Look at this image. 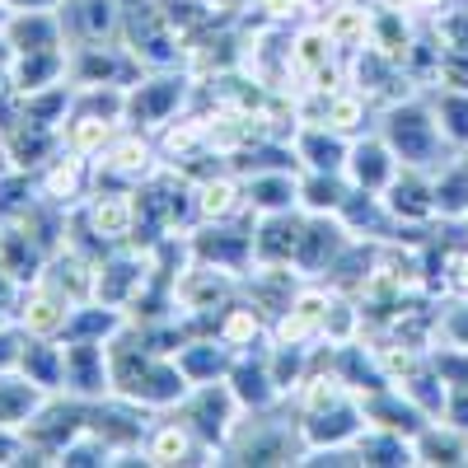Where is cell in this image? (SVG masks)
Listing matches in <instances>:
<instances>
[{"instance_id": "obj_34", "label": "cell", "mask_w": 468, "mask_h": 468, "mask_svg": "<svg viewBox=\"0 0 468 468\" xmlns=\"http://www.w3.org/2000/svg\"><path fill=\"white\" fill-rule=\"evenodd\" d=\"M346 174H324V169H300V211L309 216H337V207L346 202Z\"/></svg>"}, {"instance_id": "obj_35", "label": "cell", "mask_w": 468, "mask_h": 468, "mask_svg": "<svg viewBox=\"0 0 468 468\" xmlns=\"http://www.w3.org/2000/svg\"><path fill=\"white\" fill-rule=\"evenodd\" d=\"M436 112V127L454 150H468V90H450V85H431L426 90Z\"/></svg>"}, {"instance_id": "obj_40", "label": "cell", "mask_w": 468, "mask_h": 468, "mask_svg": "<svg viewBox=\"0 0 468 468\" xmlns=\"http://www.w3.org/2000/svg\"><path fill=\"white\" fill-rule=\"evenodd\" d=\"M441 295H468V239L445 249V267H441Z\"/></svg>"}, {"instance_id": "obj_3", "label": "cell", "mask_w": 468, "mask_h": 468, "mask_svg": "<svg viewBox=\"0 0 468 468\" xmlns=\"http://www.w3.org/2000/svg\"><path fill=\"white\" fill-rule=\"evenodd\" d=\"M192 94H197V80L174 66V70H145L141 80L127 90V127L141 132H160L165 122H174L178 112L192 108Z\"/></svg>"}, {"instance_id": "obj_26", "label": "cell", "mask_w": 468, "mask_h": 468, "mask_svg": "<svg viewBox=\"0 0 468 468\" xmlns=\"http://www.w3.org/2000/svg\"><path fill=\"white\" fill-rule=\"evenodd\" d=\"M229 361H234V346H225L216 333H192V337L178 346V366H183L187 384L225 379V375H229Z\"/></svg>"}, {"instance_id": "obj_4", "label": "cell", "mask_w": 468, "mask_h": 468, "mask_svg": "<svg viewBox=\"0 0 468 468\" xmlns=\"http://www.w3.org/2000/svg\"><path fill=\"white\" fill-rule=\"evenodd\" d=\"M90 426V403L70 399V394H48L43 408H37L24 421V441H28V459L24 463H52L66 450V441H75Z\"/></svg>"}, {"instance_id": "obj_48", "label": "cell", "mask_w": 468, "mask_h": 468, "mask_svg": "<svg viewBox=\"0 0 468 468\" xmlns=\"http://www.w3.org/2000/svg\"><path fill=\"white\" fill-rule=\"evenodd\" d=\"M463 225H468V220H463Z\"/></svg>"}, {"instance_id": "obj_45", "label": "cell", "mask_w": 468, "mask_h": 468, "mask_svg": "<svg viewBox=\"0 0 468 468\" xmlns=\"http://www.w3.org/2000/svg\"><path fill=\"white\" fill-rule=\"evenodd\" d=\"M10 169V145H5V132H0V174Z\"/></svg>"}, {"instance_id": "obj_36", "label": "cell", "mask_w": 468, "mask_h": 468, "mask_svg": "<svg viewBox=\"0 0 468 468\" xmlns=\"http://www.w3.org/2000/svg\"><path fill=\"white\" fill-rule=\"evenodd\" d=\"M70 103H75V85L70 80H61V85H48V90H33V94H24V112L19 117H28V122H37V127H66V117H70Z\"/></svg>"}, {"instance_id": "obj_29", "label": "cell", "mask_w": 468, "mask_h": 468, "mask_svg": "<svg viewBox=\"0 0 468 468\" xmlns=\"http://www.w3.org/2000/svg\"><path fill=\"white\" fill-rule=\"evenodd\" d=\"M19 375H28L37 388H48V394H61V384H66V342L61 337H24Z\"/></svg>"}, {"instance_id": "obj_38", "label": "cell", "mask_w": 468, "mask_h": 468, "mask_svg": "<svg viewBox=\"0 0 468 468\" xmlns=\"http://www.w3.org/2000/svg\"><path fill=\"white\" fill-rule=\"evenodd\" d=\"M436 346L468 351V295H436Z\"/></svg>"}, {"instance_id": "obj_24", "label": "cell", "mask_w": 468, "mask_h": 468, "mask_svg": "<svg viewBox=\"0 0 468 468\" xmlns=\"http://www.w3.org/2000/svg\"><path fill=\"white\" fill-rule=\"evenodd\" d=\"M431 197H436V220L454 225L468 220V154L454 150L445 165L431 169Z\"/></svg>"}, {"instance_id": "obj_30", "label": "cell", "mask_w": 468, "mask_h": 468, "mask_svg": "<svg viewBox=\"0 0 468 468\" xmlns=\"http://www.w3.org/2000/svg\"><path fill=\"white\" fill-rule=\"evenodd\" d=\"M70 80V48H48V52H24L15 61V90L33 94V90H48Z\"/></svg>"}, {"instance_id": "obj_13", "label": "cell", "mask_w": 468, "mask_h": 468, "mask_svg": "<svg viewBox=\"0 0 468 468\" xmlns=\"http://www.w3.org/2000/svg\"><path fill=\"white\" fill-rule=\"evenodd\" d=\"M225 384H229V394L239 399L244 412H267V408L286 403L282 388H277V379H271V366H267V342H258V346H249V351H234Z\"/></svg>"}, {"instance_id": "obj_25", "label": "cell", "mask_w": 468, "mask_h": 468, "mask_svg": "<svg viewBox=\"0 0 468 468\" xmlns=\"http://www.w3.org/2000/svg\"><path fill=\"white\" fill-rule=\"evenodd\" d=\"M244 192H249V211H253V216L295 211V207H300V169L249 174V178H244Z\"/></svg>"}, {"instance_id": "obj_14", "label": "cell", "mask_w": 468, "mask_h": 468, "mask_svg": "<svg viewBox=\"0 0 468 468\" xmlns=\"http://www.w3.org/2000/svg\"><path fill=\"white\" fill-rule=\"evenodd\" d=\"M75 300H66L57 286H48L43 277L19 286V300L10 309V319L28 333V337H61L66 333V319H70Z\"/></svg>"}, {"instance_id": "obj_31", "label": "cell", "mask_w": 468, "mask_h": 468, "mask_svg": "<svg viewBox=\"0 0 468 468\" xmlns=\"http://www.w3.org/2000/svg\"><path fill=\"white\" fill-rule=\"evenodd\" d=\"M0 267H5L19 286H28V282L43 277L48 253L37 249V244L28 239V234H24L19 225H0Z\"/></svg>"}, {"instance_id": "obj_42", "label": "cell", "mask_w": 468, "mask_h": 468, "mask_svg": "<svg viewBox=\"0 0 468 468\" xmlns=\"http://www.w3.org/2000/svg\"><path fill=\"white\" fill-rule=\"evenodd\" d=\"M24 328L15 319H0V375L5 370H19V351H24Z\"/></svg>"}, {"instance_id": "obj_7", "label": "cell", "mask_w": 468, "mask_h": 468, "mask_svg": "<svg viewBox=\"0 0 468 468\" xmlns=\"http://www.w3.org/2000/svg\"><path fill=\"white\" fill-rule=\"evenodd\" d=\"M145 75V66L127 52V43H90V48H70V85L75 90H99V85H117L132 90Z\"/></svg>"}, {"instance_id": "obj_37", "label": "cell", "mask_w": 468, "mask_h": 468, "mask_svg": "<svg viewBox=\"0 0 468 468\" xmlns=\"http://www.w3.org/2000/svg\"><path fill=\"white\" fill-rule=\"evenodd\" d=\"M33 202H37V178L10 165L5 174H0V225L24 220V211H28Z\"/></svg>"}, {"instance_id": "obj_20", "label": "cell", "mask_w": 468, "mask_h": 468, "mask_svg": "<svg viewBox=\"0 0 468 468\" xmlns=\"http://www.w3.org/2000/svg\"><path fill=\"white\" fill-rule=\"evenodd\" d=\"M94 271H99V258H94V253L66 244V249H57V253L48 258L43 282H48V286H57L66 300L80 304V300H94Z\"/></svg>"}, {"instance_id": "obj_46", "label": "cell", "mask_w": 468, "mask_h": 468, "mask_svg": "<svg viewBox=\"0 0 468 468\" xmlns=\"http://www.w3.org/2000/svg\"><path fill=\"white\" fill-rule=\"evenodd\" d=\"M5 10H10V0H0V15H5Z\"/></svg>"}, {"instance_id": "obj_21", "label": "cell", "mask_w": 468, "mask_h": 468, "mask_svg": "<svg viewBox=\"0 0 468 468\" xmlns=\"http://www.w3.org/2000/svg\"><path fill=\"white\" fill-rule=\"evenodd\" d=\"M244 211H249V192H244V178L229 165L197 178V225L202 220H234Z\"/></svg>"}, {"instance_id": "obj_39", "label": "cell", "mask_w": 468, "mask_h": 468, "mask_svg": "<svg viewBox=\"0 0 468 468\" xmlns=\"http://www.w3.org/2000/svg\"><path fill=\"white\" fill-rule=\"evenodd\" d=\"M57 468H112V450L85 426L75 441H66V450L57 454Z\"/></svg>"}, {"instance_id": "obj_15", "label": "cell", "mask_w": 468, "mask_h": 468, "mask_svg": "<svg viewBox=\"0 0 468 468\" xmlns=\"http://www.w3.org/2000/svg\"><path fill=\"white\" fill-rule=\"evenodd\" d=\"M61 394L99 403L112 394V366H108V342H66V384Z\"/></svg>"}, {"instance_id": "obj_18", "label": "cell", "mask_w": 468, "mask_h": 468, "mask_svg": "<svg viewBox=\"0 0 468 468\" xmlns=\"http://www.w3.org/2000/svg\"><path fill=\"white\" fill-rule=\"evenodd\" d=\"M291 145H295V160H300V169L342 174V169H346V150H351V136L333 132L328 122H300V132L291 136Z\"/></svg>"}, {"instance_id": "obj_17", "label": "cell", "mask_w": 468, "mask_h": 468, "mask_svg": "<svg viewBox=\"0 0 468 468\" xmlns=\"http://www.w3.org/2000/svg\"><path fill=\"white\" fill-rule=\"evenodd\" d=\"M399 169H403V160L394 154V145L379 136V127H375V132H366V136L351 141V150H346V169H342V174H346L351 187L384 192L388 183H394Z\"/></svg>"}, {"instance_id": "obj_16", "label": "cell", "mask_w": 468, "mask_h": 468, "mask_svg": "<svg viewBox=\"0 0 468 468\" xmlns=\"http://www.w3.org/2000/svg\"><path fill=\"white\" fill-rule=\"evenodd\" d=\"M384 207L394 211L403 229H431L436 225V197H431V169L403 165L394 183L384 187Z\"/></svg>"}, {"instance_id": "obj_10", "label": "cell", "mask_w": 468, "mask_h": 468, "mask_svg": "<svg viewBox=\"0 0 468 468\" xmlns=\"http://www.w3.org/2000/svg\"><path fill=\"white\" fill-rule=\"evenodd\" d=\"M366 408L356 394H342L333 399L328 408H314V412H300V436H304V450H337V445H356V436L366 431Z\"/></svg>"}, {"instance_id": "obj_8", "label": "cell", "mask_w": 468, "mask_h": 468, "mask_svg": "<svg viewBox=\"0 0 468 468\" xmlns=\"http://www.w3.org/2000/svg\"><path fill=\"white\" fill-rule=\"evenodd\" d=\"M33 178H37V197H48V202H57V207L75 211V207H85V202L94 197L99 169H94L90 154L70 150V145L61 141V150H57L52 160H48L43 169H37Z\"/></svg>"}, {"instance_id": "obj_32", "label": "cell", "mask_w": 468, "mask_h": 468, "mask_svg": "<svg viewBox=\"0 0 468 468\" xmlns=\"http://www.w3.org/2000/svg\"><path fill=\"white\" fill-rule=\"evenodd\" d=\"M48 388H37L28 375L19 370H5L0 375V426H10V431H24V421L43 408Z\"/></svg>"}, {"instance_id": "obj_47", "label": "cell", "mask_w": 468, "mask_h": 468, "mask_svg": "<svg viewBox=\"0 0 468 468\" xmlns=\"http://www.w3.org/2000/svg\"><path fill=\"white\" fill-rule=\"evenodd\" d=\"M463 154H468V150H463Z\"/></svg>"}, {"instance_id": "obj_5", "label": "cell", "mask_w": 468, "mask_h": 468, "mask_svg": "<svg viewBox=\"0 0 468 468\" xmlns=\"http://www.w3.org/2000/svg\"><path fill=\"white\" fill-rule=\"evenodd\" d=\"M174 417H183L187 431L197 436L207 450H216V463H220V445L229 441L234 426H239L244 408H239V399L229 394L225 379H211V384H192L187 399L174 408Z\"/></svg>"}, {"instance_id": "obj_6", "label": "cell", "mask_w": 468, "mask_h": 468, "mask_svg": "<svg viewBox=\"0 0 468 468\" xmlns=\"http://www.w3.org/2000/svg\"><path fill=\"white\" fill-rule=\"evenodd\" d=\"M99 169V183L94 187H141L150 174L165 169V154H160V141L154 132H141V127H122L108 150L94 160Z\"/></svg>"}, {"instance_id": "obj_1", "label": "cell", "mask_w": 468, "mask_h": 468, "mask_svg": "<svg viewBox=\"0 0 468 468\" xmlns=\"http://www.w3.org/2000/svg\"><path fill=\"white\" fill-rule=\"evenodd\" d=\"M108 366H112V394L132 399L145 412H174L192 388L178 356L154 351L132 324L108 342Z\"/></svg>"}, {"instance_id": "obj_12", "label": "cell", "mask_w": 468, "mask_h": 468, "mask_svg": "<svg viewBox=\"0 0 468 468\" xmlns=\"http://www.w3.org/2000/svg\"><path fill=\"white\" fill-rule=\"evenodd\" d=\"M346 244H351V229L337 216H309L304 211V234H300V249L291 262L304 282H324L333 271V262L346 253Z\"/></svg>"}, {"instance_id": "obj_11", "label": "cell", "mask_w": 468, "mask_h": 468, "mask_svg": "<svg viewBox=\"0 0 468 468\" xmlns=\"http://www.w3.org/2000/svg\"><path fill=\"white\" fill-rule=\"evenodd\" d=\"M66 48H90V43H117L122 37L127 0H61L57 5Z\"/></svg>"}, {"instance_id": "obj_22", "label": "cell", "mask_w": 468, "mask_h": 468, "mask_svg": "<svg viewBox=\"0 0 468 468\" xmlns=\"http://www.w3.org/2000/svg\"><path fill=\"white\" fill-rule=\"evenodd\" d=\"M304 234V211H277V216H258L253 220V258L258 262H291Z\"/></svg>"}, {"instance_id": "obj_19", "label": "cell", "mask_w": 468, "mask_h": 468, "mask_svg": "<svg viewBox=\"0 0 468 468\" xmlns=\"http://www.w3.org/2000/svg\"><path fill=\"white\" fill-rule=\"evenodd\" d=\"M0 33L10 37V48L24 52H48V48H66V28L57 10H10Z\"/></svg>"}, {"instance_id": "obj_28", "label": "cell", "mask_w": 468, "mask_h": 468, "mask_svg": "<svg viewBox=\"0 0 468 468\" xmlns=\"http://www.w3.org/2000/svg\"><path fill=\"white\" fill-rule=\"evenodd\" d=\"M5 145H10V165L15 169L37 174L61 150V132L57 127H37V122H28V117H19V122L5 132Z\"/></svg>"}, {"instance_id": "obj_33", "label": "cell", "mask_w": 468, "mask_h": 468, "mask_svg": "<svg viewBox=\"0 0 468 468\" xmlns=\"http://www.w3.org/2000/svg\"><path fill=\"white\" fill-rule=\"evenodd\" d=\"M356 454H361V468H408V463H417L412 436L384 431V426H366L356 436Z\"/></svg>"}, {"instance_id": "obj_2", "label": "cell", "mask_w": 468, "mask_h": 468, "mask_svg": "<svg viewBox=\"0 0 468 468\" xmlns=\"http://www.w3.org/2000/svg\"><path fill=\"white\" fill-rule=\"evenodd\" d=\"M375 127H379V136H384L388 145H394L399 160L412 165V169H436V165H445L450 154H454V145H450V141L441 136V127H436V112H431V99H426V90L384 103L379 117H375Z\"/></svg>"}, {"instance_id": "obj_43", "label": "cell", "mask_w": 468, "mask_h": 468, "mask_svg": "<svg viewBox=\"0 0 468 468\" xmlns=\"http://www.w3.org/2000/svg\"><path fill=\"white\" fill-rule=\"evenodd\" d=\"M445 421H454L459 431H463V441H468V388H450V403H445V412H441Z\"/></svg>"}, {"instance_id": "obj_27", "label": "cell", "mask_w": 468, "mask_h": 468, "mask_svg": "<svg viewBox=\"0 0 468 468\" xmlns=\"http://www.w3.org/2000/svg\"><path fill=\"white\" fill-rule=\"evenodd\" d=\"M122 328H127V309L103 304V300H80L70 309L61 342H112Z\"/></svg>"}, {"instance_id": "obj_9", "label": "cell", "mask_w": 468, "mask_h": 468, "mask_svg": "<svg viewBox=\"0 0 468 468\" xmlns=\"http://www.w3.org/2000/svg\"><path fill=\"white\" fill-rule=\"evenodd\" d=\"M141 454L150 468H187V463H216V450H207L187 431V421L174 412H154L150 431L141 441Z\"/></svg>"}, {"instance_id": "obj_23", "label": "cell", "mask_w": 468, "mask_h": 468, "mask_svg": "<svg viewBox=\"0 0 468 468\" xmlns=\"http://www.w3.org/2000/svg\"><path fill=\"white\" fill-rule=\"evenodd\" d=\"M412 459L426 463V468H454V463H468V441L454 421L445 417H431L412 436Z\"/></svg>"}, {"instance_id": "obj_44", "label": "cell", "mask_w": 468, "mask_h": 468, "mask_svg": "<svg viewBox=\"0 0 468 468\" xmlns=\"http://www.w3.org/2000/svg\"><path fill=\"white\" fill-rule=\"evenodd\" d=\"M61 0H10V10H57Z\"/></svg>"}, {"instance_id": "obj_41", "label": "cell", "mask_w": 468, "mask_h": 468, "mask_svg": "<svg viewBox=\"0 0 468 468\" xmlns=\"http://www.w3.org/2000/svg\"><path fill=\"white\" fill-rule=\"evenodd\" d=\"M300 0H249L244 19H262V24H291V15H300Z\"/></svg>"}]
</instances>
